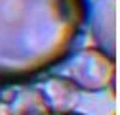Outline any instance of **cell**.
Here are the masks:
<instances>
[{
	"instance_id": "277c9868",
	"label": "cell",
	"mask_w": 120,
	"mask_h": 115,
	"mask_svg": "<svg viewBox=\"0 0 120 115\" xmlns=\"http://www.w3.org/2000/svg\"><path fill=\"white\" fill-rule=\"evenodd\" d=\"M38 88L44 96L50 113L74 111L82 102V90L65 75H52L44 79Z\"/></svg>"
},
{
	"instance_id": "7a4b0ae2",
	"label": "cell",
	"mask_w": 120,
	"mask_h": 115,
	"mask_svg": "<svg viewBox=\"0 0 120 115\" xmlns=\"http://www.w3.org/2000/svg\"><path fill=\"white\" fill-rule=\"evenodd\" d=\"M63 73L82 92H101L114 81V58L99 48H82L67 60Z\"/></svg>"
},
{
	"instance_id": "5b68a950",
	"label": "cell",
	"mask_w": 120,
	"mask_h": 115,
	"mask_svg": "<svg viewBox=\"0 0 120 115\" xmlns=\"http://www.w3.org/2000/svg\"><path fill=\"white\" fill-rule=\"evenodd\" d=\"M4 104L8 115H52L38 86H4Z\"/></svg>"
},
{
	"instance_id": "8992f818",
	"label": "cell",
	"mask_w": 120,
	"mask_h": 115,
	"mask_svg": "<svg viewBox=\"0 0 120 115\" xmlns=\"http://www.w3.org/2000/svg\"><path fill=\"white\" fill-rule=\"evenodd\" d=\"M52 115H84V113H76V111H67V113H52Z\"/></svg>"
},
{
	"instance_id": "52a82bcc",
	"label": "cell",
	"mask_w": 120,
	"mask_h": 115,
	"mask_svg": "<svg viewBox=\"0 0 120 115\" xmlns=\"http://www.w3.org/2000/svg\"><path fill=\"white\" fill-rule=\"evenodd\" d=\"M0 104H4V86L0 84Z\"/></svg>"
},
{
	"instance_id": "3957f363",
	"label": "cell",
	"mask_w": 120,
	"mask_h": 115,
	"mask_svg": "<svg viewBox=\"0 0 120 115\" xmlns=\"http://www.w3.org/2000/svg\"><path fill=\"white\" fill-rule=\"evenodd\" d=\"M92 38L101 52L116 56V0H88V19Z\"/></svg>"
},
{
	"instance_id": "6da1fadb",
	"label": "cell",
	"mask_w": 120,
	"mask_h": 115,
	"mask_svg": "<svg viewBox=\"0 0 120 115\" xmlns=\"http://www.w3.org/2000/svg\"><path fill=\"white\" fill-rule=\"evenodd\" d=\"M88 0H0V82L29 81L67 60Z\"/></svg>"
}]
</instances>
